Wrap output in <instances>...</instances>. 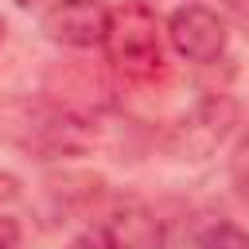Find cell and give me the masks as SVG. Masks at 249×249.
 Listing matches in <instances>:
<instances>
[{
    "label": "cell",
    "mask_w": 249,
    "mask_h": 249,
    "mask_svg": "<svg viewBox=\"0 0 249 249\" xmlns=\"http://www.w3.org/2000/svg\"><path fill=\"white\" fill-rule=\"evenodd\" d=\"M128 249H163V222L140 206H124V210H113L109 218H101Z\"/></svg>",
    "instance_id": "277c9868"
},
{
    "label": "cell",
    "mask_w": 249,
    "mask_h": 249,
    "mask_svg": "<svg viewBox=\"0 0 249 249\" xmlns=\"http://www.w3.org/2000/svg\"><path fill=\"white\" fill-rule=\"evenodd\" d=\"M195 249H249V230H241L233 222H218V226L202 230Z\"/></svg>",
    "instance_id": "5b68a950"
},
{
    "label": "cell",
    "mask_w": 249,
    "mask_h": 249,
    "mask_svg": "<svg viewBox=\"0 0 249 249\" xmlns=\"http://www.w3.org/2000/svg\"><path fill=\"white\" fill-rule=\"evenodd\" d=\"M12 4H19V8H35V4H43V0H12Z\"/></svg>",
    "instance_id": "9c48e42d"
},
{
    "label": "cell",
    "mask_w": 249,
    "mask_h": 249,
    "mask_svg": "<svg viewBox=\"0 0 249 249\" xmlns=\"http://www.w3.org/2000/svg\"><path fill=\"white\" fill-rule=\"evenodd\" d=\"M167 43L179 58L187 62H218L226 54V43H230V27L226 19L206 8V4H183L167 16Z\"/></svg>",
    "instance_id": "7a4b0ae2"
},
{
    "label": "cell",
    "mask_w": 249,
    "mask_h": 249,
    "mask_svg": "<svg viewBox=\"0 0 249 249\" xmlns=\"http://www.w3.org/2000/svg\"><path fill=\"white\" fill-rule=\"evenodd\" d=\"M105 62L121 86H156L167 74V27L144 4L113 8L109 35L101 43Z\"/></svg>",
    "instance_id": "6da1fadb"
},
{
    "label": "cell",
    "mask_w": 249,
    "mask_h": 249,
    "mask_svg": "<svg viewBox=\"0 0 249 249\" xmlns=\"http://www.w3.org/2000/svg\"><path fill=\"white\" fill-rule=\"evenodd\" d=\"M16 195H19V179H16V175H8V171H0V206H4V202H12Z\"/></svg>",
    "instance_id": "52a82bcc"
},
{
    "label": "cell",
    "mask_w": 249,
    "mask_h": 249,
    "mask_svg": "<svg viewBox=\"0 0 249 249\" xmlns=\"http://www.w3.org/2000/svg\"><path fill=\"white\" fill-rule=\"evenodd\" d=\"M0 249H16V226L8 218H0Z\"/></svg>",
    "instance_id": "ba28073f"
},
{
    "label": "cell",
    "mask_w": 249,
    "mask_h": 249,
    "mask_svg": "<svg viewBox=\"0 0 249 249\" xmlns=\"http://www.w3.org/2000/svg\"><path fill=\"white\" fill-rule=\"evenodd\" d=\"M0 43H4V16H0Z\"/></svg>",
    "instance_id": "30bf717a"
},
{
    "label": "cell",
    "mask_w": 249,
    "mask_h": 249,
    "mask_svg": "<svg viewBox=\"0 0 249 249\" xmlns=\"http://www.w3.org/2000/svg\"><path fill=\"white\" fill-rule=\"evenodd\" d=\"M109 19L113 8L105 0H54L43 12V35L58 47H101L109 35Z\"/></svg>",
    "instance_id": "3957f363"
},
{
    "label": "cell",
    "mask_w": 249,
    "mask_h": 249,
    "mask_svg": "<svg viewBox=\"0 0 249 249\" xmlns=\"http://www.w3.org/2000/svg\"><path fill=\"white\" fill-rule=\"evenodd\" d=\"M66 249H128V245H124V241H121L105 222H93V226H89V230H82Z\"/></svg>",
    "instance_id": "8992f818"
}]
</instances>
